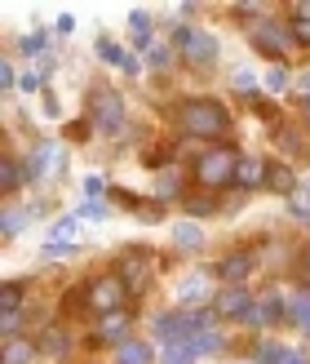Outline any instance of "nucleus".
I'll use <instances>...</instances> for the list:
<instances>
[{
	"mask_svg": "<svg viewBox=\"0 0 310 364\" xmlns=\"http://www.w3.org/2000/svg\"><path fill=\"white\" fill-rule=\"evenodd\" d=\"M177 120L191 138H226L231 134V112L217 98H187L177 107Z\"/></svg>",
	"mask_w": 310,
	"mask_h": 364,
	"instance_id": "1",
	"label": "nucleus"
},
{
	"mask_svg": "<svg viewBox=\"0 0 310 364\" xmlns=\"http://www.w3.org/2000/svg\"><path fill=\"white\" fill-rule=\"evenodd\" d=\"M204 329H213V320L204 311H164L155 320V338L164 347H187V342H195Z\"/></svg>",
	"mask_w": 310,
	"mask_h": 364,
	"instance_id": "2",
	"label": "nucleus"
},
{
	"mask_svg": "<svg viewBox=\"0 0 310 364\" xmlns=\"http://www.w3.org/2000/svg\"><path fill=\"white\" fill-rule=\"evenodd\" d=\"M235 169H240V151H231V147H209L204 156H195V182L209 191L231 187Z\"/></svg>",
	"mask_w": 310,
	"mask_h": 364,
	"instance_id": "3",
	"label": "nucleus"
},
{
	"mask_svg": "<svg viewBox=\"0 0 310 364\" xmlns=\"http://www.w3.org/2000/svg\"><path fill=\"white\" fill-rule=\"evenodd\" d=\"M124 298H129V284H124L120 271H111V276H98L94 284L84 289V306L98 316H116L124 311Z\"/></svg>",
	"mask_w": 310,
	"mask_h": 364,
	"instance_id": "4",
	"label": "nucleus"
},
{
	"mask_svg": "<svg viewBox=\"0 0 310 364\" xmlns=\"http://www.w3.org/2000/svg\"><path fill=\"white\" fill-rule=\"evenodd\" d=\"M173 45L182 49V58H187L195 71H204V67L217 63V41H213L209 31H199V27H177L173 31Z\"/></svg>",
	"mask_w": 310,
	"mask_h": 364,
	"instance_id": "5",
	"label": "nucleus"
},
{
	"mask_svg": "<svg viewBox=\"0 0 310 364\" xmlns=\"http://www.w3.org/2000/svg\"><path fill=\"white\" fill-rule=\"evenodd\" d=\"M253 45H258L266 58H279V53H288V45H297V41H293V27L279 23V18H258V23H253Z\"/></svg>",
	"mask_w": 310,
	"mask_h": 364,
	"instance_id": "6",
	"label": "nucleus"
},
{
	"mask_svg": "<svg viewBox=\"0 0 310 364\" xmlns=\"http://www.w3.org/2000/svg\"><path fill=\"white\" fill-rule=\"evenodd\" d=\"M89 120H94V129H102V134H120L124 129V98L116 94V89H98Z\"/></svg>",
	"mask_w": 310,
	"mask_h": 364,
	"instance_id": "7",
	"label": "nucleus"
},
{
	"mask_svg": "<svg viewBox=\"0 0 310 364\" xmlns=\"http://www.w3.org/2000/svg\"><path fill=\"white\" fill-rule=\"evenodd\" d=\"M213 311L222 320H258V298H253L244 284H235V289H222V294L213 298Z\"/></svg>",
	"mask_w": 310,
	"mask_h": 364,
	"instance_id": "8",
	"label": "nucleus"
},
{
	"mask_svg": "<svg viewBox=\"0 0 310 364\" xmlns=\"http://www.w3.org/2000/svg\"><path fill=\"white\" fill-rule=\"evenodd\" d=\"M151 271H155V262H151V253L142 249V253H124V262H120V276H124V284H129V294H142V289L151 284Z\"/></svg>",
	"mask_w": 310,
	"mask_h": 364,
	"instance_id": "9",
	"label": "nucleus"
},
{
	"mask_svg": "<svg viewBox=\"0 0 310 364\" xmlns=\"http://www.w3.org/2000/svg\"><path fill=\"white\" fill-rule=\"evenodd\" d=\"M209 298H217V294H213V284H209L204 271H195V276H187L177 284V311H195V306H204Z\"/></svg>",
	"mask_w": 310,
	"mask_h": 364,
	"instance_id": "10",
	"label": "nucleus"
},
{
	"mask_svg": "<svg viewBox=\"0 0 310 364\" xmlns=\"http://www.w3.org/2000/svg\"><path fill=\"white\" fill-rule=\"evenodd\" d=\"M253 267H258V262H253V253L248 249H235V253H226V258L217 262V280H226V289H235L240 280H248Z\"/></svg>",
	"mask_w": 310,
	"mask_h": 364,
	"instance_id": "11",
	"label": "nucleus"
},
{
	"mask_svg": "<svg viewBox=\"0 0 310 364\" xmlns=\"http://www.w3.org/2000/svg\"><path fill=\"white\" fill-rule=\"evenodd\" d=\"M49 169H62V147H58V142H40V147H35L31 156H27V182L31 178H45Z\"/></svg>",
	"mask_w": 310,
	"mask_h": 364,
	"instance_id": "12",
	"label": "nucleus"
},
{
	"mask_svg": "<svg viewBox=\"0 0 310 364\" xmlns=\"http://www.w3.org/2000/svg\"><path fill=\"white\" fill-rule=\"evenodd\" d=\"M258 360L262 364H310L306 351H293V347H284V342H275V338H266L258 347Z\"/></svg>",
	"mask_w": 310,
	"mask_h": 364,
	"instance_id": "13",
	"label": "nucleus"
},
{
	"mask_svg": "<svg viewBox=\"0 0 310 364\" xmlns=\"http://www.w3.org/2000/svg\"><path fill=\"white\" fill-rule=\"evenodd\" d=\"M266 182V165L258 156H240V169H235V187H244V191H253V187H262Z\"/></svg>",
	"mask_w": 310,
	"mask_h": 364,
	"instance_id": "14",
	"label": "nucleus"
},
{
	"mask_svg": "<svg viewBox=\"0 0 310 364\" xmlns=\"http://www.w3.org/2000/svg\"><path fill=\"white\" fill-rule=\"evenodd\" d=\"M266 187L279 191L284 200H293L297 196V173L288 169V165H266Z\"/></svg>",
	"mask_w": 310,
	"mask_h": 364,
	"instance_id": "15",
	"label": "nucleus"
},
{
	"mask_svg": "<svg viewBox=\"0 0 310 364\" xmlns=\"http://www.w3.org/2000/svg\"><path fill=\"white\" fill-rule=\"evenodd\" d=\"M288 27H293V41L297 45H310V0L288 5Z\"/></svg>",
	"mask_w": 310,
	"mask_h": 364,
	"instance_id": "16",
	"label": "nucleus"
},
{
	"mask_svg": "<svg viewBox=\"0 0 310 364\" xmlns=\"http://www.w3.org/2000/svg\"><path fill=\"white\" fill-rule=\"evenodd\" d=\"M124 333H129V311L102 316V324H98V342H120V347H124Z\"/></svg>",
	"mask_w": 310,
	"mask_h": 364,
	"instance_id": "17",
	"label": "nucleus"
},
{
	"mask_svg": "<svg viewBox=\"0 0 310 364\" xmlns=\"http://www.w3.org/2000/svg\"><path fill=\"white\" fill-rule=\"evenodd\" d=\"M31 360H35L31 342H23V338H9L5 342V364H31Z\"/></svg>",
	"mask_w": 310,
	"mask_h": 364,
	"instance_id": "18",
	"label": "nucleus"
},
{
	"mask_svg": "<svg viewBox=\"0 0 310 364\" xmlns=\"http://www.w3.org/2000/svg\"><path fill=\"white\" fill-rule=\"evenodd\" d=\"M288 316H293V324H297V329L310 338V289L293 298V311H288Z\"/></svg>",
	"mask_w": 310,
	"mask_h": 364,
	"instance_id": "19",
	"label": "nucleus"
},
{
	"mask_svg": "<svg viewBox=\"0 0 310 364\" xmlns=\"http://www.w3.org/2000/svg\"><path fill=\"white\" fill-rule=\"evenodd\" d=\"M23 289H27L23 280H9L5 289H0V311H5V316H13V311H18V302H23Z\"/></svg>",
	"mask_w": 310,
	"mask_h": 364,
	"instance_id": "20",
	"label": "nucleus"
},
{
	"mask_svg": "<svg viewBox=\"0 0 310 364\" xmlns=\"http://www.w3.org/2000/svg\"><path fill=\"white\" fill-rule=\"evenodd\" d=\"M23 178H27V173L18 169V160H13V156L0 160V187H5V191H18V182H23Z\"/></svg>",
	"mask_w": 310,
	"mask_h": 364,
	"instance_id": "21",
	"label": "nucleus"
},
{
	"mask_svg": "<svg viewBox=\"0 0 310 364\" xmlns=\"http://www.w3.org/2000/svg\"><path fill=\"white\" fill-rule=\"evenodd\" d=\"M120 364H151V347H147V342H124V347H120Z\"/></svg>",
	"mask_w": 310,
	"mask_h": 364,
	"instance_id": "22",
	"label": "nucleus"
},
{
	"mask_svg": "<svg viewBox=\"0 0 310 364\" xmlns=\"http://www.w3.org/2000/svg\"><path fill=\"white\" fill-rule=\"evenodd\" d=\"M288 85H293V71H288L284 63H275V67L266 71V89H270V94H284Z\"/></svg>",
	"mask_w": 310,
	"mask_h": 364,
	"instance_id": "23",
	"label": "nucleus"
},
{
	"mask_svg": "<svg viewBox=\"0 0 310 364\" xmlns=\"http://www.w3.org/2000/svg\"><path fill=\"white\" fill-rule=\"evenodd\" d=\"M129 31L142 41V49H151V45H147V36H151V14H147V9H133V14H129Z\"/></svg>",
	"mask_w": 310,
	"mask_h": 364,
	"instance_id": "24",
	"label": "nucleus"
},
{
	"mask_svg": "<svg viewBox=\"0 0 310 364\" xmlns=\"http://www.w3.org/2000/svg\"><path fill=\"white\" fill-rule=\"evenodd\" d=\"M173 240H177L182 249H195L199 240H204V231H199L195 223H177V227H173Z\"/></svg>",
	"mask_w": 310,
	"mask_h": 364,
	"instance_id": "25",
	"label": "nucleus"
},
{
	"mask_svg": "<svg viewBox=\"0 0 310 364\" xmlns=\"http://www.w3.org/2000/svg\"><path fill=\"white\" fill-rule=\"evenodd\" d=\"M27 218H31V209H18V205H9V209H5V240H13V235L23 231Z\"/></svg>",
	"mask_w": 310,
	"mask_h": 364,
	"instance_id": "26",
	"label": "nucleus"
},
{
	"mask_svg": "<svg viewBox=\"0 0 310 364\" xmlns=\"http://www.w3.org/2000/svg\"><path fill=\"white\" fill-rule=\"evenodd\" d=\"M191 351H195V355H204V351H209V355H213V351H222V333H217V329H204V333L191 342Z\"/></svg>",
	"mask_w": 310,
	"mask_h": 364,
	"instance_id": "27",
	"label": "nucleus"
},
{
	"mask_svg": "<svg viewBox=\"0 0 310 364\" xmlns=\"http://www.w3.org/2000/svg\"><path fill=\"white\" fill-rule=\"evenodd\" d=\"M40 347H45L49 355H67V347H71V342L62 338V329H45V338H40Z\"/></svg>",
	"mask_w": 310,
	"mask_h": 364,
	"instance_id": "28",
	"label": "nucleus"
},
{
	"mask_svg": "<svg viewBox=\"0 0 310 364\" xmlns=\"http://www.w3.org/2000/svg\"><path fill=\"white\" fill-rule=\"evenodd\" d=\"M98 53H102L106 63H116V67H124V63H129V53H124L116 41H98Z\"/></svg>",
	"mask_w": 310,
	"mask_h": 364,
	"instance_id": "29",
	"label": "nucleus"
},
{
	"mask_svg": "<svg viewBox=\"0 0 310 364\" xmlns=\"http://www.w3.org/2000/svg\"><path fill=\"white\" fill-rule=\"evenodd\" d=\"M71 235H76V218H58V223L49 227V240L58 245V240H71Z\"/></svg>",
	"mask_w": 310,
	"mask_h": 364,
	"instance_id": "30",
	"label": "nucleus"
},
{
	"mask_svg": "<svg viewBox=\"0 0 310 364\" xmlns=\"http://www.w3.org/2000/svg\"><path fill=\"white\" fill-rule=\"evenodd\" d=\"M288 209H293V213H301V218H310V187H297V196L288 200Z\"/></svg>",
	"mask_w": 310,
	"mask_h": 364,
	"instance_id": "31",
	"label": "nucleus"
},
{
	"mask_svg": "<svg viewBox=\"0 0 310 364\" xmlns=\"http://www.w3.org/2000/svg\"><path fill=\"white\" fill-rule=\"evenodd\" d=\"M235 89H240V94H253V89H258V80H253V71H248V67L235 71Z\"/></svg>",
	"mask_w": 310,
	"mask_h": 364,
	"instance_id": "32",
	"label": "nucleus"
},
{
	"mask_svg": "<svg viewBox=\"0 0 310 364\" xmlns=\"http://www.w3.org/2000/svg\"><path fill=\"white\" fill-rule=\"evenodd\" d=\"M45 49V36L40 31H35V36H27V41H23V53H40Z\"/></svg>",
	"mask_w": 310,
	"mask_h": 364,
	"instance_id": "33",
	"label": "nucleus"
},
{
	"mask_svg": "<svg viewBox=\"0 0 310 364\" xmlns=\"http://www.w3.org/2000/svg\"><path fill=\"white\" fill-rule=\"evenodd\" d=\"M151 67H169V49L164 45H151Z\"/></svg>",
	"mask_w": 310,
	"mask_h": 364,
	"instance_id": "34",
	"label": "nucleus"
},
{
	"mask_svg": "<svg viewBox=\"0 0 310 364\" xmlns=\"http://www.w3.org/2000/svg\"><path fill=\"white\" fill-rule=\"evenodd\" d=\"M297 94L310 102V71H301V76H297Z\"/></svg>",
	"mask_w": 310,
	"mask_h": 364,
	"instance_id": "35",
	"label": "nucleus"
},
{
	"mask_svg": "<svg viewBox=\"0 0 310 364\" xmlns=\"http://www.w3.org/2000/svg\"><path fill=\"white\" fill-rule=\"evenodd\" d=\"M0 89H13V67H9V63L0 67Z\"/></svg>",
	"mask_w": 310,
	"mask_h": 364,
	"instance_id": "36",
	"label": "nucleus"
},
{
	"mask_svg": "<svg viewBox=\"0 0 310 364\" xmlns=\"http://www.w3.org/2000/svg\"><path fill=\"white\" fill-rule=\"evenodd\" d=\"M306 124H310V102H306Z\"/></svg>",
	"mask_w": 310,
	"mask_h": 364,
	"instance_id": "37",
	"label": "nucleus"
},
{
	"mask_svg": "<svg viewBox=\"0 0 310 364\" xmlns=\"http://www.w3.org/2000/svg\"><path fill=\"white\" fill-rule=\"evenodd\" d=\"M306 271H310V258H306Z\"/></svg>",
	"mask_w": 310,
	"mask_h": 364,
	"instance_id": "38",
	"label": "nucleus"
},
{
	"mask_svg": "<svg viewBox=\"0 0 310 364\" xmlns=\"http://www.w3.org/2000/svg\"><path fill=\"white\" fill-rule=\"evenodd\" d=\"M306 160H310V151H306Z\"/></svg>",
	"mask_w": 310,
	"mask_h": 364,
	"instance_id": "39",
	"label": "nucleus"
}]
</instances>
